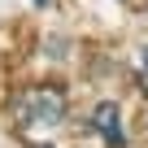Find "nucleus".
I'll list each match as a JSON object with an SVG mask.
<instances>
[{
	"instance_id": "obj_3",
	"label": "nucleus",
	"mask_w": 148,
	"mask_h": 148,
	"mask_svg": "<svg viewBox=\"0 0 148 148\" xmlns=\"http://www.w3.org/2000/svg\"><path fill=\"white\" fill-rule=\"evenodd\" d=\"M144 70H148V48H144Z\"/></svg>"
},
{
	"instance_id": "obj_5",
	"label": "nucleus",
	"mask_w": 148,
	"mask_h": 148,
	"mask_svg": "<svg viewBox=\"0 0 148 148\" xmlns=\"http://www.w3.org/2000/svg\"><path fill=\"white\" fill-rule=\"evenodd\" d=\"M35 5H44V0H35Z\"/></svg>"
},
{
	"instance_id": "obj_2",
	"label": "nucleus",
	"mask_w": 148,
	"mask_h": 148,
	"mask_svg": "<svg viewBox=\"0 0 148 148\" xmlns=\"http://www.w3.org/2000/svg\"><path fill=\"white\" fill-rule=\"evenodd\" d=\"M92 126L113 144V148H122V118H118V105L113 100H105V105H96V113H92Z\"/></svg>"
},
{
	"instance_id": "obj_1",
	"label": "nucleus",
	"mask_w": 148,
	"mask_h": 148,
	"mask_svg": "<svg viewBox=\"0 0 148 148\" xmlns=\"http://www.w3.org/2000/svg\"><path fill=\"white\" fill-rule=\"evenodd\" d=\"M65 118V100L57 96V92H31V96H22V105H18V122L26 126V131H35V126H57Z\"/></svg>"
},
{
	"instance_id": "obj_4",
	"label": "nucleus",
	"mask_w": 148,
	"mask_h": 148,
	"mask_svg": "<svg viewBox=\"0 0 148 148\" xmlns=\"http://www.w3.org/2000/svg\"><path fill=\"white\" fill-rule=\"evenodd\" d=\"M39 148H52V144H39Z\"/></svg>"
}]
</instances>
